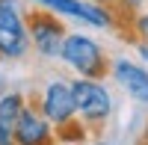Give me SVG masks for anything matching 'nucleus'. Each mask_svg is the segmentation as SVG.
<instances>
[{
  "mask_svg": "<svg viewBox=\"0 0 148 145\" xmlns=\"http://www.w3.org/2000/svg\"><path fill=\"white\" fill-rule=\"evenodd\" d=\"M139 56H142V59H148V44H145V42L139 44Z\"/></svg>",
  "mask_w": 148,
  "mask_h": 145,
  "instance_id": "obj_11",
  "label": "nucleus"
},
{
  "mask_svg": "<svg viewBox=\"0 0 148 145\" xmlns=\"http://www.w3.org/2000/svg\"><path fill=\"white\" fill-rule=\"evenodd\" d=\"M71 95H74V113H77L86 124H101L107 122L110 110H113V101H110V92L92 77H80L71 83Z\"/></svg>",
  "mask_w": 148,
  "mask_h": 145,
  "instance_id": "obj_2",
  "label": "nucleus"
},
{
  "mask_svg": "<svg viewBox=\"0 0 148 145\" xmlns=\"http://www.w3.org/2000/svg\"><path fill=\"white\" fill-rule=\"evenodd\" d=\"M113 77L127 89V95L139 104H148V71L142 65H133L130 59H116L113 62Z\"/></svg>",
  "mask_w": 148,
  "mask_h": 145,
  "instance_id": "obj_8",
  "label": "nucleus"
},
{
  "mask_svg": "<svg viewBox=\"0 0 148 145\" xmlns=\"http://www.w3.org/2000/svg\"><path fill=\"white\" fill-rule=\"evenodd\" d=\"M24 107V98L18 92H9V95H0V127L12 130V124H15V118L21 113Z\"/></svg>",
  "mask_w": 148,
  "mask_h": 145,
  "instance_id": "obj_9",
  "label": "nucleus"
},
{
  "mask_svg": "<svg viewBox=\"0 0 148 145\" xmlns=\"http://www.w3.org/2000/svg\"><path fill=\"white\" fill-rule=\"evenodd\" d=\"M0 86H3V77H0Z\"/></svg>",
  "mask_w": 148,
  "mask_h": 145,
  "instance_id": "obj_13",
  "label": "nucleus"
},
{
  "mask_svg": "<svg viewBox=\"0 0 148 145\" xmlns=\"http://www.w3.org/2000/svg\"><path fill=\"white\" fill-rule=\"evenodd\" d=\"M27 36H30V44L39 51L42 56H59V47H62L65 39V27L53 12L47 9H36L30 12L27 18Z\"/></svg>",
  "mask_w": 148,
  "mask_h": 145,
  "instance_id": "obj_4",
  "label": "nucleus"
},
{
  "mask_svg": "<svg viewBox=\"0 0 148 145\" xmlns=\"http://www.w3.org/2000/svg\"><path fill=\"white\" fill-rule=\"evenodd\" d=\"M42 113L47 122H53L56 127L71 122L74 116V95H71V83H62V80H53L47 83L45 89V98H42Z\"/></svg>",
  "mask_w": 148,
  "mask_h": 145,
  "instance_id": "obj_6",
  "label": "nucleus"
},
{
  "mask_svg": "<svg viewBox=\"0 0 148 145\" xmlns=\"http://www.w3.org/2000/svg\"><path fill=\"white\" fill-rule=\"evenodd\" d=\"M59 56H62L80 77L98 80V77L107 74V56L101 51V44L95 39H89V36H83V33H65Z\"/></svg>",
  "mask_w": 148,
  "mask_h": 145,
  "instance_id": "obj_1",
  "label": "nucleus"
},
{
  "mask_svg": "<svg viewBox=\"0 0 148 145\" xmlns=\"http://www.w3.org/2000/svg\"><path fill=\"white\" fill-rule=\"evenodd\" d=\"M36 3L62 18L86 21L92 27H113V15L104 3H92V0H36Z\"/></svg>",
  "mask_w": 148,
  "mask_h": 145,
  "instance_id": "obj_5",
  "label": "nucleus"
},
{
  "mask_svg": "<svg viewBox=\"0 0 148 145\" xmlns=\"http://www.w3.org/2000/svg\"><path fill=\"white\" fill-rule=\"evenodd\" d=\"M133 30H136V36H139L145 44H148V12H142V15L133 21Z\"/></svg>",
  "mask_w": 148,
  "mask_h": 145,
  "instance_id": "obj_10",
  "label": "nucleus"
},
{
  "mask_svg": "<svg viewBox=\"0 0 148 145\" xmlns=\"http://www.w3.org/2000/svg\"><path fill=\"white\" fill-rule=\"evenodd\" d=\"M12 139H15V145H51L47 118L30 107H21L15 124H12Z\"/></svg>",
  "mask_w": 148,
  "mask_h": 145,
  "instance_id": "obj_7",
  "label": "nucleus"
},
{
  "mask_svg": "<svg viewBox=\"0 0 148 145\" xmlns=\"http://www.w3.org/2000/svg\"><path fill=\"white\" fill-rule=\"evenodd\" d=\"M92 3H113V0H92Z\"/></svg>",
  "mask_w": 148,
  "mask_h": 145,
  "instance_id": "obj_12",
  "label": "nucleus"
},
{
  "mask_svg": "<svg viewBox=\"0 0 148 145\" xmlns=\"http://www.w3.org/2000/svg\"><path fill=\"white\" fill-rule=\"evenodd\" d=\"M27 51H30V36L18 0H0V56L18 59Z\"/></svg>",
  "mask_w": 148,
  "mask_h": 145,
  "instance_id": "obj_3",
  "label": "nucleus"
}]
</instances>
